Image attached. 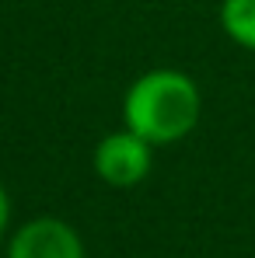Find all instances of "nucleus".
<instances>
[{
    "label": "nucleus",
    "mask_w": 255,
    "mask_h": 258,
    "mask_svg": "<svg viewBox=\"0 0 255 258\" xmlns=\"http://www.w3.org/2000/svg\"><path fill=\"white\" fill-rule=\"evenodd\" d=\"M150 147L154 143H147L133 129L112 133L94 150V171L101 174L109 185H119V188L136 185V181H143L147 171H150Z\"/></svg>",
    "instance_id": "nucleus-2"
},
{
    "label": "nucleus",
    "mask_w": 255,
    "mask_h": 258,
    "mask_svg": "<svg viewBox=\"0 0 255 258\" xmlns=\"http://www.w3.org/2000/svg\"><path fill=\"white\" fill-rule=\"evenodd\" d=\"M11 258H84V248L63 220L42 216L18 230L11 241Z\"/></svg>",
    "instance_id": "nucleus-3"
},
{
    "label": "nucleus",
    "mask_w": 255,
    "mask_h": 258,
    "mask_svg": "<svg viewBox=\"0 0 255 258\" xmlns=\"http://www.w3.org/2000/svg\"><path fill=\"white\" fill-rule=\"evenodd\" d=\"M199 112H203L199 87L178 70H150L123 98L126 129L161 147L189 136L199 122Z\"/></svg>",
    "instance_id": "nucleus-1"
},
{
    "label": "nucleus",
    "mask_w": 255,
    "mask_h": 258,
    "mask_svg": "<svg viewBox=\"0 0 255 258\" xmlns=\"http://www.w3.org/2000/svg\"><path fill=\"white\" fill-rule=\"evenodd\" d=\"M7 213H11V206H7V192L0 188V230H4V223H7Z\"/></svg>",
    "instance_id": "nucleus-5"
},
{
    "label": "nucleus",
    "mask_w": 255,
    "mask_h": 258,
    "mask_svg": "<svg viewBox=\"0 0 255 258\" xmlns=\"http://www.w3.org/2000/svg\"><path fill=\"white\" fill-rule=\"evenodd\" d=\"M220 25H224L231 42L255 49V0H224L220 4Z\"/></svg>",
    "instance_id": "nucleus-4"
}]
</instances>
